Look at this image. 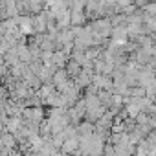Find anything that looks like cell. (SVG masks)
Instances as JSON below:
<instances>
[{"label":"cell","mask_w":156,"mask_h":156,"mask_svg":"<svg viewBox=\"0 0 156 156\" xmlns=\"http://www.w3.org/2000/svg\"><path fill=\"white\" fill-rule=\"evenodd\" d=\"M87 20V9H72V26H83Z\"/></svg>","instance_id":"obj_1"},{"label":"cell","mask_w":156,"mask_h":156,"mask_svg":"<svg viewBox=\"0 0 156 156\" xmlns=\"http://www.w3.org/2000/svg\"><path fill=\"white\" fill-rule=\"evenodd\" d=\"M83 70H85V68H83L79 62H77V61H73V59H70V61H68V64H66V72H68V75L72 77V79L79 77Z\"/></svg>","instance_id":"obj_2"},{"label":"cell","mask_w":156,"mask_h":156,"mask_svg":"<svg viewBox=\"0 0 156 156\" xmlns=\"http://www.w3.org/2000/svg\"><path fill=\"white\" fill-rule=\"evenodd\" d=\"M143 11H145V15H149V17H156V2H149V6H147Z\"/></svg>","instance_id":"obj_3"},{"label":"cell","mask_w":156,"mask_h":156,"mask_svg":"<svg viewBox=\"0 0 156 156\" xmlns=\"http://www.w3.org/2000/svg\"><path fill=\"white\" fill-rule=\"evenodd\" d=\"M149 2H151V0H134V6H136L138 9H145V8L149 6Z\"/></svg>","instance_id":"obj_4"},{"label":"cell","mask_w":156,"mask_h":156,"mask_svg":"<svg viewBox=\"0 0 156 156\" xmlns=\"http://www.w3.org/2000/svg\"><path fill=\"white\" fill-rule=\"evenodd\" d=\"M151 2H156V0H151Z\"/></svg>","instance_id":"obj_5"}]
</instances>
